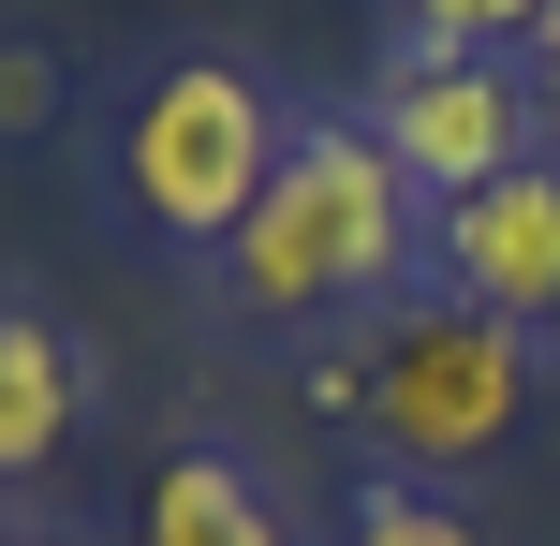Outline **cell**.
<instances>
[{
    "mask_svg": "<svg viewBox=\"0 0 560 546\" xmlns=\"http://www.w3.org/2000/svg\"><path fill=\"white\" fill-rule=\"evenodd\" d=\"M428 222H443V207L384 163V133H369V118H295L280 177L252 193V222L222 236V295H236L252 325L384 311V295L428 266Z\"/></svg>",
    "mask_w": 560,
    "mask_h": 546,
    "instance_id": "cell-1",
    "label": "cell"
},
{
    "mask_svg": "<svg viewBox=\"0 0 560 546\" xmlns=\"http://www.w3.org/2000/svg\"><path fill=\"white\" fill-rule=\"evenodd\" d=\"M325 399L369 429V458L413 473V488H443V473L502 458L516 429H532L546 399V340L502 311H472V295H398V311H369V340L325 370Z\"/></svg>",
    "mask_w": 560,
    "mask_h": 546,
    "instance_id": "cell-2",
    "label": "cell"
},
{
    "mask_svg": "<svg viewBox=\"0 0 560 546\" xmlns=\"http://www.w3.org/2000/svg\"><path fill=\"white\" fill-rule=\"evenodd\" d=\"M280 148H295V118L266 104L252 59L177 45V59H148L133 104H118V207H133L148 236H177V252H222V236L252 222V193L280 177Z\"/></svg>",
    "mask_w": 560,
    "mask_h": 546,
    "instance_id": "cell-3",
    "label": "cell"
},
{
    "mask_svg": "<svg viewBox=\"0 0 560 546\" xmlns=\"http://www.w3.org/2000/svg\"><path fill=\"white\" fill-rule=\"evenodd\" d=\"M369 133H384V163L413 177L428 207H457V193H487V177L532 163L546 104H532L516 59H398L384 104H369Z\"/></svg>",
    "mask_w": 560,
    "mask_h": 546,
    "instance_id": "cell-4",
    "label": "cell"
},
{
    "mask_svg": "<svg viewBox=\"0 0 560 546\" xmlns=\"http://www.w3.org/2000/svg\"><path fill=\"white\" fill-rule=\"evenodd\" d=\"M428 266H443L472 311H502V325H560V163H516V177H487V193H457L443 222H428Z\"/></svg>",
    "mask_w": 560,
    "mask_h": 546,
    "instance_id": "cell-5",
    "label": "cell"
},
{
    "mask_svg": "<svg viewBox=\"0 0 560 546\" xmlns=\"http://www.w3.org/2000/svg\"><path fill=\"white\" fill-rule=\"evenodd\" d=\"M148 546H295V518L236 443H177L148 473Z\"/></svg>",
    "mask_w": 560,
    "mask_h": 546,
    "instance_id": "cell-6",
    "label": "cell"
},
{
    "mask_svg": "<svg viewBox=\"0 0 560 546\" xmlns=\"http://www.w3.org/2000/svg\"><path fill=\"white\" fill-rule=\"evenodd\" d=\"M59 443H74V340L45 311H0V488L45 473Z\"/></svg>",
    "mask_w": 560,
    "mask_h": 546,
    "instance_id": "cell-7",
    "label": "cell"
},
{
    "mask_svg": "<svg viewBox=\"0 0 560 546\" xmlns=\"http://www.w3.org/2000/svg\"><path fill=\"white\" fill-rule=\"evenodd\" d=\"M532 15H546V0H384L398 59H516Z\"/></svg>",
    "mask_w": 560,
    "mask_h": 546,
    "instance_id": "cell-8",
    "label": "cell"
},
{
    "mask_svg": "<svg viewBox=\"0 0 560 546\" xmlns=\"http://www.w3.org/2000/svg\"><path fill=\"white\" fill-rule=\"evenodd\" d=\"M339 546H487L472 518H457L443 488H413V473H369L354 518H339Z\"/></svg>",
    "mask_w": 560,
    "mask_h": 546,
    "instance_id": "cell-9",
    "label": "cell"
},
{
    "mask_svg": "<svg viewBox=\"0 0 560 546\" xmlns=\"http://www.w3.org/2000/svg\"><path fill=\"white\" fill-rule=\"evenodd\" d=\"M59 104V59H30V45H0V118H15V133H30V118H45Z\"/></svg>",
    "mask_w": 560,
    "mask_h": 546,
    "instance_id": "cell-10",
    "label": "cell"
},
{
    "mask_svg": "<svg viewBox=\"0 0 560 546\" xmlns=\"http://www.w3.org/2000/svg\"><path fill=\"white\" fill-rule=\"evenodd\" d=\"M516 74H532V104L560 118V0H546V15H532V45H516Z\"/></svg>",
    "mask_w": 560,
    "mask_h": 546,
    "instance_id": "cell-11",
    "label": "cell"
},
{
    "mask_svg": "<svg viewBox=\"0 0 560 546\" xmlns=\"http://www.w3.org/2000/svg\"><path fill=\"white\" fill-rule=\"evenodd\" d=\"M0 546H30V532H0Z\"/></svg>",
    "mask_w": 560,
    "mask_h": 546,
    "instance_id": "cell-12",
    "label": "cell"
}]
</instances>
